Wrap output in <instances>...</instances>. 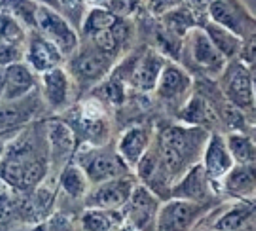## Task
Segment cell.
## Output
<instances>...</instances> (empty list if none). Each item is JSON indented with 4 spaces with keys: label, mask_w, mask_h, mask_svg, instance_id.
I'll return each mask as SVG.
<instances>
[{
    "label": "cell",
    "mask_w": 256,
    "mask_h": 231,
    "mask_svg": "<svg viewBox=\"0 0 256 231\" xmlns=\"http://www.w3.org/2000/svg\"><path fill=\"white\" fill-rule=\"evenodd\" d=\"M38 4H44V6H52L55 9H61V2L59 0H36ZM63 11V9H61Z\"/></svg>",
    "instance_id": "41"
},
{
    "label": "cell",
    "mask_w": 256,
    "mask_h": 231,
    "mask_svg": "<svg viewBox=\"0 0 256 231\" xmlns=\"http://www.w3.org/2000/svg\"><path fill=\"white\" fill-rule=\"evenodd\" d=\"M252 78H254V102H256V72H252Z\"/></svg>",
    "instance_id": "45"
},
{
    "label": "cell",
    "mask_w": 256,
    "mask_h": 231,
    "mask_svg": "<svg viewBox=\"0 0 256 231\" xmlns=\"http://www.w3.org/2000/svg\"><path fill=\"white\" fill-rule=\"evenodd\" d=\"M248 135H250L252 140L256 142V125H250V127H248Z\"/></svg>",
    "instance_id": "44"
},
{
    "label": "cell",
    "mask_w": 256,
    "mask_h": 231,
    "mask_svg": "<svg viewBox=\"0 0 256 231\" xmlns=\"http://www.w3.org/2000/svg\"><path fill=\"white\" fill-rule=\"evenodd\" d=\"M162 207V199L158 197L152 188L138 182L124 205V230H156V220Z\"/></svg>",
    "instance_id": "9"
},
{
    "label": "cell",
    "mask_w": 256,
    "mask_h": 231,
    "mask_svg": "<svg viewBox=\"0 0 256 231\" xmlns=\"http://www.w3.org/2000/svg\"><path fill=\"white\" fill-rule=\"evenodd\" d=\"M61 2V9H63V13H78V17H80V23H82V17H84V4H86V0H59Z\"/></svg>",
    "instance_id": "38"
},
{
    "label": "cell",
    "mask_w": 256,
    "mask_h": 231,
    "mask_svg": "<svg viewBox=\"0 0 256 231\" xmlns=\"http://www.w3.org/2000/svg\"><path fill=\"white\" fill-rule=\"evenodd\" d=\"M118 21H120V15H116L114 11H110L108 8H104V6H90V8L86 9L82 23H80L82 36L84 38L95 36L97 32H102L106 28L114 27Z\"/></svg>",
    "instance_id": "31"
},
{
    "label": "cell",
    "mask_w": 256,
    "mask_h": 231,
    "mask_svg": "<svg viewBox=\"0 0 256 231\" xmlns=\"http://www.w3.org/2000/svg\"><path fill=\"white\" fill-rule=\"evenodd\" d=\"M222 91L230 104L241 112H256L254 102V78L252 70L241 59L228 63L226 70L220 76Z\"/></svg>",
    "instance_id": "7"
},
{
    "label": "cell",
    "mask_w": 256,
    "mask_h": 231,
    "mask_svg": "<svg viewBox=\"0 0 256 231\" xmlns=\"http://www.w3.org/2000/svg\"><path fill=\"white\" fill-rule=\"evenodd\" d=\"M207 139L209 135L203 127L186 125V123L169 125L156 135V146L173 178V184L190 167L200 163Z\"/></svg>",
    "instance_id": "2"
},
{
    "label": "cell",
    "mask_w": 256,
    "mask_h": 231,
    "mask_svg": "<svg viewBox=\"0 0 256 231\" xmlns=\"http://www.w3.org/2000/svg\"><path fill=\"white\" fill-rule=\"evenodd\" d=\"M209 19L232 28L234 32H238L239 36H243V32H245L243 11L238 8V4L234 0H212L209 8Z\"/></svg>",
    "instance_id": "30"
},
{
    "label": "cell",
    "mask_w": 256,
    "mask_h": 231,
    "mask_svg": "<svg viewBox=\"0 0 256 231\" xmlns=\"http://www.w3.org/2000/svg\"><path fill=\"white\" fill-rule=\"evenodd\" d=\"M214 190H218V188L207 176L202 161H200V163H196L194 167H190L171 186V195H174V197H186V199H194V201L205 203L210 195H214Z\"/></svg>",
    "instance_id": "22"
},
{
    "label": "cell",
    "mask_w": 256,
    "mask_h": 231,
    "mask_svg": "<svg viewBox=\"0 0 256 231\" xmlns=\"http://www.w3.org/2000/svg\"><path fill=\"white\" fill-rule=\"evenodd\" d=\"M57 186H59V190H61L66 197L76 199V201H78V199L84 201L88 192L92 190V180H90L88 173L72 159V161H68V163L61 169Z\"/></svg>",
    "instance_id": "26"
},
{
    "label": "cell",
    "mask_w": 256,
    "mask_h": 231,
    "mask_svg": "<svg viewBox=\"0 0 256 231\" xmlns=\"http://www.w3.org/2000/svg\"><path fill=\"white\" fill-rule=\"evenodd\" d=\"M186 0H142V6L146 8V11L154 17H164L165 13L173 11L174 8L182 6Z\"/></svg>",
    "instance_id": "36"
},
{
    "label": "cell",
    "mask_w": 256,
    "mask_h": 231,
    "mask_svg": "<svg viewBox=\"0 0 256 231\" xmlns=\"http://www.w3.org/2000/svg\"><path fill=\"white\" fill-rule=\"evenodd\" d=\"M78 165L88 173L92 186L114 176L133 173L131 167L120 156L118 148H110L106 144H80L72 157Z\"/></svg>",
    "instance_id": "4"
},
{
    "label": "cell",
    "mask_w": 256,
    "mask_h": 231,
    "mask_svg": "<svg viewBox=\"0 0 256 231\" xmlns=\"http://www.w3.org/2000/svg\"><path fill=\"white\" fill-rule=\"evenodd\" d=\"M203 30L209 34L212 44L218 47L220 53L226 57L228 61H234V59L241 57L245 40H243V36H239L238 32H234L232 28L224 27V25H220V23L212 21V19H207L203 23Z\"/></svg>",
    "instance_id": "25"
},
{
    "label": "cell",
    "mask_w": 256,
    "mask_h": 231,
    "mask_svg": "<svg viewBox=\"0 0 256 231\" xmlns=\"http://www.w3.org/2000/svg\"><path fill=\"white\" fill-rule=\"evenodd\" d=\"M116 57L102 51L101 47H97L93 42L86 40L80 42L78 49L70 57H66V68L78 87L90 89L97 87L99 83L108 78V74L114 68Z\"/></svg>",
    "instance_id": "3"
},
{
    "label": "cell",
    "mask_w": 256,
    "mask_h": 231,
    "mask_svg": "<svg viewBox=\"0 0 256 231\" xmlns=\"http://www.w3.org/2000/svg\"><path fill=\"white\" fill-rule=\"evenodd\" d=\"M44 99L40 95V87L27 97L21 99H6L0 101V133L6 135L12 131H21L40 114V106Z\"/></svg>",
    "instance_id": "15"
},
{
    "label": "cell",
    "mask_w": 256,
    "mask_h": 231,
    "mask_svg": "<svg viewBox=\"0 0 256 231\" xmlns=\"http://www.w3.org/2000/svg\"><path fill=\"white\" fill-rule=\"evenodd\" d=\"M184 42L188 44V55L192 59V63L203 74H209L212 78L222 76L230 61L220 53L218 47L212 44V40L203 30V27L194 28Z\"/></svg>",
    "instance_id": "13"
},
{
    "label": "cell",
    "mask_w": 256,
    "mask_h": 231,
    "mask_svg": "<svg viewBox=\"0 0 256 231\" xmlns=\"http://www.w3.org/2000/svg\"><path fill=\"white\" fill-rule=\"evenodd\" d=\"M137 184L138 178L135 173L97 182L88 192L84 205L86 207H102V209H124V205L129 201Z\"/></svg>",
    "instance_id": "11"
},
{
    "label": "cell",
    "mask_w": 256,
    "mask_h": 231,
    "mask_svg": "<svg viewBox=\"0 0 256 231\" xmlns=\"http://www.w3.org/2000/svg\"><path fill=\"white\" fill-rule=\"evenodd\" d=\"M254 199H256V197H254Z\"/></svg>",
    "instance_id": "47"
},
{
    "label": "cell",
    "mask_w": 256,
    "mask_h": 231,
    "mask_svg": "<svg viewBox=\"0 0 256 231\" xmlns=\"http://www.w3.org/2000/svg\"><path fill=\"white\" fill-rule=\"evenodd\" d=\"M6 146H8V139L0 133V159H2V156H4V152H6Z\"/></svg>",
    "instance_id": "42"
},
{
    "label": "cell",
    "mask_w": 256,
    "mask_h": 231,
    "mask_svg": "<svg viewBox=\"0 0 256 231\" xmlns=\"http://www.w3.org/2000/svg\"><path fill=\"white\" fill-rule=\"evenodd\" d=\"M46 131L52 167L63 169L68 161H72L76 148H78V137H76V133H74V129L66 120L48 121Z\"/></svg>",
    "instance_id": "20"
},
{
    "label": "cell",
    "mask_w": 256,
    "mask_h": 231,
    "mask_svg": "<svg viewBox=\"0 0 256 231\" xmlns=\"http://www.w3.org/2000/svg\"><path fill=\"white\" fill-rule=\"evenodd\" d=\"M46 38H50L55 46L64 53V57H70L80 46V34L72 21L64 15L61 9H55L52 6H40L36 17V28Z\"/></svg>",
    "instance_id": "8"
},
{
    "label": "cell",
    "mask_w": 256,
    "mask_h": 231,
    "mask_svg": "<svg viewBox=\"0 0 256 231\" xmlns=\"http://www.w3.org/2000/svg\"><path fill=\"white\" fill-rule=\"evenodd\" d=\"M27 38H28V28L19 19H16L14 15H10V13L0 9V40L27 44Z\"/></svg>",
    "instance_id": "34"
},
{
    "label": "cell",
    "mask_w": 256,
    "mask_h": 231,
    "mask_svg": "<svg viewBox=\"0 0 256 231\" xmlns=\"http://www.w3.org/2000/svg\"><path fill=\"white\" fill-rule=\"evenodd\" d=\"M248 66H250V70H252V72H256V61H254V63H250Z\"/></svg>",
    "instance_id": "46"
},
{
    "label": "cell",
    "mask_w": 256,
    "mask_h": 231,
    "mask_svg": "<svg viewBox=\"0 0 256 231\" xmlns=\"http://www.w3.org/2000/svg\"><path fill=\"white\" fill-rule=\"evenodd\" d=\"M10 186L6 184V180H4V176H2V171H0V192H4V190H8Z\"/></svg>",
    "instance_id": "43"
},
{
    "label": "cell",
    "mask_w": 256,
    "mask_h": 231,
    "mask_svg": "<svg viewBox=\"0 0 256 231\" xmlns=\"http://www.w3.org/2000/svg\"><path fill=\"white\" fill-rule=\"evenodd\" d=\"M52 167L48 131L44 125H27L8 140L0 159V171L6 184L18 192H32L48 178Z\"/></svg>",
    "instance_id": "1"
},
{
    "label": "cell",
    "mask_w": 256,
    "mask_h": 231,
    "mask_svg": "<svg viewBox=\"0 0 256 231\" xmlns=\"http://www.w3.org/2000/svg\"><path fill=\"white\" fill-rule=\"evenodd\" d=\"M82 144H106L110 137V123L106 106L99 97L82 101L70 110V120H66Z\"/></svg>",
    "instance_id": "5"
},
{
    "label": "cell",
    "mask_w": 256,
    "mask_h": 231,
    "mask_svg": "<svg viewBox=\"0 0 256 231\" xmlns=\"http://www.w3.org/2000/svg\"><path fill=\"white\" fill-rule=\"evenodd\" d=\"M220 190L230 197L238 199H254L256 197V165L236 163L228 175L224 176Z\"/></svg>",
    "instance_id": "24"
},
{
    "label": "cell",
    "mask_w": 256,
    "mask_h": 231,
    "mask_svg": "<svg viewBox=\"0 0 256 231\" xmlns=\"http://www.w3.org/2000/svg\"><path fill=\"white\" fill-rule=\"evenodd\" d=\"M156 140V133L150 125L138 123V125H131L120 135L118 148L120 156L124 157V161L131 167V171H137L138 163L142 161V157L146 156V152L152 148Z\"/></svg>",
    "instance_id": "19"
},
{
    "label": "cell",
    "mask_w": 256,
    "mask_h": 231,
    "mask_svg": "<svg viewBox=\"0 0 256 231\" xmlns=\"http://www.w3.org/2000/svg\"><path fill=\"white\" fill-rule=\"evenodd\" d=\"M76 87L78 85L74 78L64 66H57L40 74V95L44 99V106H48L55 114L66 112L70 108Z\"/></svg>",
    "instance_id": "12"
},
{
    "label": "cell",
    "mask_w": 256,
    "mask_h": 231,
    "mask_svg": "<svg viewBox=\"0 0 256 231\" xmlns=\"http://www.w3.org/2000/svg\"><path fill=\"white\" fill-rule=\"evenodd\" d=\"M74 224H80V222H76L68 214L55 213V214H50V218L44 222V228L46 230H74L76 228Z\"/></svg>",
    "instance_id": "37"
},
{
    "label": "cell",
    "mask_w": 256,
    "mask_h": 231,
    "mask_svg": "<svg viewBox=\"0 0 256 231\" xmlns=\"http://www.w3.org/2000/svg\"><path fill=\"white\" fill-rule=\"evenodd\" d=\"M178 120L186 123V125H196V127H205V125H212L216 123V112L212 108L205 97L202 95H192L188 102L178 110Z\"/></svg>",
    "instance_id": "29"
},
{
    "label": "cell",
    "mask_w": 256,
    "mask_h": 231,
    "mask_svg": "<svg viewBox=\"0 0 256 231\" xmlns=\"http://www.w3.org/2000/svg\"><path fill=\"white\" fill-rule=\"evenodd\" d=\"M25 61H27L30 68L44 74L52 68L63 66V63L66 61L64 53L55 46L54 42L46 38L42 32L38 30H28L27 44H25Z\"/></svg>",
    "instance_id": "17"
},
{
    "label": "cell",
    "mask_w": 256,
    "mask_h": 231,
    "mask_svg": "<svg viewBox=\"0 0 256 231\" xmlns=\"http://www.w3.org/2000/svg\"><path fill=\"white\" fill-rule=\"evenodd\" d=\"M18 61H25V44L0 40V66L6 68Z\"/></svg>",
    "instance_id": "35"
},
{
    "label": "cell",
    "mask_w": 256,
    "mask_h": 231,
    "mask_svg": "<svg viewBox=\"0 0 256 231\" xmlns=\"http://www.w3.org/2000/svg\"><path fill=\"white\" fill-rule=\"evenodd\" d=\"M40 87V74L34 72L27 61H18L6 66V91L4 99H21Z\"/></svg>",
    "instance_id": "23"
},
{
    "label": "cell",
    "mask_w": 256,
    "mask_h": 231,
    "mask_svg": "<svg viewBox=\"0 0 256 231\" xmlns=\"http://www.w3.org/2000/svg\"><path fill=\"white\" fill-rule=\"evenodd\" d=\"M154 93L158 101L178 112L194 95V78L176 61H167Z\"/></svg>",
    "instance_id": "10"
},
{
    "label": "cell",
    "mask_w": 256,
    "mask_h": 231,
    "mask_svg": "<svg viewBox=\"0 0 256 231\" xmlns=\"http://www.w3.org/2000/svg\"><path fill=\"white\" fill-rule=\"evenodd\" d=\"M202 165L205 169L207 176L220 190V184H222L224 176L228 175L230 171H232V167L236 165L234 156L230 152L228 139L222 133H210L209 135L202 156Z\"/></svg>",
    "instance_id": "18"
},
{
    "label": "cell",
    "mask_w": 256,
    "mask_h": 231,
    "mask_svg": "<svg viewBox=\"0 0 256 231\" xmlns=\"http://www.w3.org/2000/svg\"><path fill=\"white\" fill-rule=\"evenodd\" d=\"M230 152L234 156L236 163H247V165H256V142L252 137L243 131H234L228 137Z\"/></svg>",
    "instance_id": "33"
},
{
    "label": "cell",
    "mask_w": 256,
    "mask_h": 231,
    "mask_svg": "<svg viewBox=\"0 0 256 231\" xmlns=\"http://www.w3.org/2000/svg\"><path fill=\"white\" fill-rule=\"evenodd\" d=\"M209 220L207 230L216 231H238L256 228V199H238L232 197V201L220 207L214 216L212 213L205 214Z\"/></svg>",
    "instance_id": "14"
},
{
    "label": "cell",
    "mask_w": 256,
    "mask_h": 231,
    "mask_svg": "<svg viewBox=\"0 0 256 231\" xmlns=\"http://www.w3.org/2000/svg\"><path fill=\"white\" fill-rule=\"evenodd\" d=\"M80 228L88 231L124 230V213H122V209L86 207L80 216Z\"/></svg>",
    "instance_id": "27"
},
{
    "label": "cell",
    "mask_w": 256,
    "mask_h": 231,
    "mask_svg": "<svg viewBox=\"0 0 256 231\" xmlns=\"http://www.w3.org/2000/svg\"><path fill=\"white\" fill-rule=\"evenodd\" d=\"M184 4L190 6V8L203 19V17H209V8H210V4H212V0H186ZM203 23H205V21H203Z\"/></svg>",
    "instance_id": "39"
},
{
    "label": "cell",
    "mask_w": 256,
    "mask_h": 231,
    "mask_svg": "<svg viewBox=\"0 0 256 231\" xmlns=\"http://www.w3.org/2000/svg\"><path fill=\"white\" fill-rule=\"evenodd\" d=\"M36 211L30 201L23 199V192L8 188L0 192V230H14L23 224L34 222Z\"/></svg>",
    "instance_id": "21"
},
{
    "label": "cell",
    "mask_w": 256,
    "mask_h": 231,
    "mask_svg": "<svg viewBox=\"0 0 256 231\" xmlns=\"http://www.w3.org/2000/svg\"><path fill=\"white\" fill-rule=\"evenodd\" d=\"M4 91H6V68L0 66V101L4 99Z\"/></svg>",
    "instance_id": "40"
},
{
    "label": "cell",
    "mask_w": 256,
    "mask_h": 231,
    "mask_svg": "<svg viewBox=\"0 0 256 231\" xmlns=\"http://www.w3.org/2000/svg\"><path fill=\"white\" fill-rule=\"evenodd\" d=\"M167 61H169L167 55H164L160 49L150 47L133 61V65L124 80L128 82V85L140 93H154Z\"/></svg>",
    "instance_id": "16"
},
{
    "label": "cell",
    "mask_w": 256,
    "mask_h": 231,
    "mask_svg": "<svg viewBox=\"0 0 256 231\" xmlns=\"http://www.w3.org/2000/svg\"><path fill=\"white\" fill-rule=\"evenodd\" d=\"M40 6L42 4H38L36 0H0V9L19 19L28 30L36 28V17Z\"/></svg>",
    "instance_id": "32"
},
{
    "label": "cell",
    "mask_w": 256,
    "mask_h": 231,
    "mask_svg": "<svg viewBox=\"0 0 256 231\" xmlns=\"http://www.w3.org/2000/svg\"><path fill=\"white\" fill-rule=\"evenodd\" d=\"M210 209L205 207V203L186 199V197H174L167 199L160 207L158 220H156V230L160 231H186L196 230L205 214Z\"/></svg>",
    "instance_id": "6"
},
{
    "label": "cell",
    "mask_w": 256,
    "mask_h": 231,
    "mask_svg": "<svg viewBox=\"0 0 256 231\" xmlns=\"http://www.w3.org/2000/svg\"><path fill=\"white\" fill-rule=\"evenodd\" d=\"M129 36H131V27L128 23V17H120V21L114 27L106 28L102 32H97L95 36L86 38V40L93 42L97 47H101L102 51H106V53L118 59L124 46L129 42Z\"/></svg>",
    "instance_id": "28"
}]
</instances>
